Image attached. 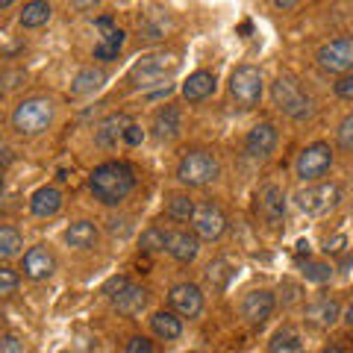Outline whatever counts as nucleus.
<instances>
[{"instance_id":"nucleus-11","label":"nucleus","mask_w":353,"mask_h":353,"mask_svg":"<svg viewBox=\"0 0 353 353\" xmlns=\"http://www.w3.org/2000/svg\"><path fill=\"white\" fill-rule=\"evenodd\" d=\"M274 309H277V297H274V292L256 289V292L245 294V301H241V318H245L250 327H262L274 315Z\"/></svg>"},{"instance_id":"nucleus-13","label":"nucleus","mask_w":353,"mask_h":353,"mask_svg":"<svg viewBox=\"0 0 353 353\" xmlns=\"http://www.w3.org/2000/svg\"><path fill=\"white\" fill-rule=\"evenodd\" d=\"M97 27L103 30V36H101V41L94 44V59H101V62H112V59H118V50L124 48V30H118L115 24H112V18H101L97 21Z\"/></svg>"},{"instance_id":"nucleus-36","label":"nucleus","mask_w":353,"mask_h":353,"mask_svg":"<svg viewBox=\"0 0 353 353\" xmlns=\"http://www.w3.org/2000/svg\"><path fill=\"white\" fill-rule=\"evenodd\" d=\"M124 353H153V341L148 336H132L127 341V350Z\"/></svg>"},{"instance_id":"nucleus-5","label":"nucleus","mask_w":353,"mask_h":353,"mask_svg":"<svg viewBox=\"0 0 353 353\" xmlns=\"http://www.w3.org/2000/svg\"><path fill=\"white\" fill-rule=\"evenodd\" d=\"M271 97L280 112L294 121H303L312 115V101H309V94L303 92L294 77H280V80L271 85Z\"/></svg>"},{"instance_id":"nucleus-34","label":"nucleus","mask_w":353,"mask_h":353,"mask_svg":"<svg viewBox=\"0 0 353 353\" xmlns=\"http://www.w3.org/2000/svg\"><path fill=\"white\" fill-rule=\"evenodd\" d=\"M336 139H339V148H341V150L353 153V112L341 118V124H339Z\"/></svg>"},{"instance_id":"nucleus-8","label":"nucleus","mask_w":353,"mask_h":353,"mask_svg":"<svg viewBox=\"0 0 353 353\" xmlns=\"http://www.w3.org/2000/svg\"><path fill=\"white\" fill-rule=\"evenodd\" d=\"M318 65L330 74H350L353 71V36H339L318 50Z\"/></svg>"},{"instance_id":"nucleus-45","label":"nucleus","mask_w":353,"mask_h":353,"mask_svg":"<svg viewBox=\"0 0 353 353\" xmlns=\"http://www.w3.org/2000/svg\"><path fill=\"white\" fill-rule=\"evenodd\" d=\"M12 3H15V0H0V12H3V9H9Z\"/></svg>"},{"instance_id":"nucleus-46","label":"nucleus","mask_w":353,"mask_h":353,"mask_svg":"<svg viewBox=\"0 0 353 353\" xmlns=\"http://www.w3.org/2000/svg\"><path fill=\"white\" fill-rule=\"evenodd\" d=\"M345 321L353 327V303H350V309H347V318H345Z\"/></svg>"},{"instance_id":"nucleus-15","label":"nucleus","mask_w":353,"mask_h":353,"mask_svg":"<svg viewBox=\"0 0 353 353\" xmlns=\"http://www.w3.org/2000/svg\"><path fill=\"white\" fill-rule=\"evenodd\" d=\"M245 148L253 159H265V157H271L274 148H277V127L268 124V121H262V124H256L250 132H248V139H245Z\"/></svg>"},{"instance_id":"nucleus-2","label":"nucleus","mask_w":353,"mask_h":353,"mask_svg":"<svg viewBox=\"0 0 353 353\" xmlns=\"http://www.w3.org/2000/svg\"><path fill=\"white\" fill-rule=\"evenodd\" d=\"M53 115H57V106H53L50 97H27L21 101L12 112V127L21 136H39L53 124Z\"/></svg>"},{"instance_id":"nucleus-12","label":"nucleus","mask_w":353,"mask_h":353,"mask_svg":"<svg viewBox=\"0 0 353 353\" xmlns=\"http://www.w3.org/2000/svg\"><path fill=\"white\" fill-rule=\"evenodd\" d=\"M168 303L180 318H197L203 312V292L194 283H176L168 294Z\"/></svg>"},{"instance_id":"nucleus-3","label":"nucleus","mask_w":353,"mask_h":353,"mask_svg":"<svg viewBox=\"0 0 353 353\" xmlns=\"http://www.w3.org/2000/svg\"><path fill=\"white\" fill-rule=\"evenodd\" d=\"M180 59L174 53H148L130 68V85L132 88H153L162 85L176 71Z\"/></svg>"},{"instance_id":"nucleus-42","label":"nucleus","mask_w":353,"mask_h":353,"mask_svg":"<svg viewBox=\"0 0 353 353\" xmlns=\"http://www.w3.org/2000/svg\"><path fill=\"white\" fill-rule=\"evenodd\" d=\"M341 248H345V236H336L333 241H327V253H339Z\"/></svg>"},{"instance_id":"nucleus-18","label":"nucleus","mask_w":353,"mask_h":353,"mask_svg":"<svg viewBox=\"0 0 353 353\" xmlns=\"http://www.w3.org/2000/svg\"><path fill=\"white\" fill-rule=\"evenodd\" d=\"M215 85H218V80H215L212 71H194L189 80L183 83V97L189 103H201L206 97L215 94Z\"/></svg>"},{"instance_id":"nucleus-7","label":"nucleus","mask_w":353,"mask_h":353,"mask_svg":"<svg viewBox=\"0 0 353 353\" xmlns=\"http://www.w3.org/2000/svg\"><path fill=\"white\" fill-rule=\"evenodd\" d=\"M330 165H333V148L327 141H312L309 148L301 150L294 171L301 180H318V176H324L330 171Z\"/></svg>"},{"instance_id":"nucleus-22","label":"nucleus","mask_w":353,"mask_h":353,"mask_svg":"<svg viewBox=\"0 0 353 353\" xmlns=\"http://www.w3.org/2000/svg\"><path fill=\"white\" fill-rule=\"evenodd\" d=\"M180 127H183L180 106H162L157 118H153V132H157V139H162V141H171L180 136Z\"/></svg>"},{"instance_id":"nucleus-14","label":"nucleus","mask_w":353,"mask_h":353,"mask_svg":"<svg viewBox=\"0 0 353 353\" xmlns=\"http://www.w3.org/2000/svg\"><path fill=\"white\" fill-rule=\"evenodd\" d=\"M24 277H30V280H48L53 271H57V256L44 248V245H39V248H30L27 253H24Z\"/></svg>"},{"instance_id":"nucleus-32","label":"nucleus","mask_w":353,"mask_h":353,"mask_svg":"<svg viewBox=\"0 0 353 353\" xmlns=\"http://www.w3.org/2000/svg\"><path fill=\"white\" fill-rule=\"evenodd\" d=\"M141 250H145V253L168 250V233H165L162 227H148L145 233H141Z\"/></svg>"},{"instance_id":"nucleus-19","label":"nucleus","mask_w":353,"mask_h":353,"mask_svg":"<svg viewBox=\"0 0 353 353\" xmlns=\"http://www.w3.org/2000/svg\"><path fill=\"white\" fill-rule=\"evenodd\" d=\"M30 209L36 218H53L62 209V192L57 185H41V189L30 197Z\"/></svg>"},{"instance_id":"nucleus-39","label":"nucleus","mask_w":353,"mask_h":353,"mask_svg":"<svg viewBox=\"0 0 353 353\" xmlns=\"http://www.w3.org/2000/svg\"><path fill=\"white\" fill-rule=\"evenodd\" d=\"M127 283H130L127 277H112V280H109V283L103 285V294L109 297V301H112V297H115V294H121V292H124V289H127Z\"/></svg>"},{"instance_id":"nucleus-40","label":"nucleus","mask_w":353,"mask_h":353,"mask_svg":"<svg viewBox=\"0 0 353 353\" xmlns=\"http://www.w3.org/2000/svg\"><path fill=\"white\" fill-rule=\"evenodd\" d=\"M141 139H145V132H141V127H139V124H130V127H127V132H124V141H127V145L136 148V145H141Z\"/></svg>"},{"instance_id":"nucleus-33","label":"nucleus","mask_w":353,"mask_h":353,"mask_svg":"<svg viewBox=\"0 0 353 353\" xmlns=\"http://www.w3.org/2000/svg\"><path fill=\"white\" fill-rule=\"evenodd\" d=\"M301 268H303V277L309 283H327L330 277H333V268H330L327 262H318V259H306Z\"/></svg>"},{"instance_id":"nucleus-26","label":"nucleus","mask_w":353,"mask_h":353,"mask_svg":"<svg viewBox=\"0 0 353 353\" xmlns=\"http://www.w3.org/2000/svg\"><path fill=\"white\" fill-rule=\"evenodd\" d=\"M150 330H153V336L162 339V341H174V339H180L183 336V321L176 318V312H157L150 318Z\"/></svg>"},{"instance_id":"nucleus-31","label":"nucleus","mask_w":353,"mask_h":353,"mask_svg":"<svg viewBox=\"0 0 353 353\" xmlns=\"http://www.w3.org/2000/svg\"><path fill=\"white\" fill-rule=\"evenodd\" d=\"M206 280L215 285V289H227L230 280H233V265L227 259H212L206 265Z\"/></svg>"},{"instance_id":"nucleus-4","label":"nucleus","mask_w":353,"mask_h":353,"mask_svg":"<svg viewBox=\"0 0 353 353\" xmlns=\"http://www.w3.org/2000/svg\"><path fill=\"white\" fill-rule=\"evenodd\" d=\"M221 174V162L209 150H189L176 165V180L189 189H201V185L215 183Z\"/></svg>"},{"instance_id":"nucleus-48","label":"nucleus","mask_w":353,"mask_h":353,"mask_svg":"<svg viewBox=\"0 0 353 353\" xmlns=\"http://www.w3.org/2000/svg\"><path fill=\"white\" fill-rule=\"evenodd\" d=\"M0 194H3V171H0Z\"/></svg>"},{"instance_id":"nucleus-23","label":"nucleus","mask_w":353,"mask_h":353,"mask_svg":"<svg viewBox=\"0 0 353 353\" xmlns=\"http://www.w3.org/2000/svg\"><path fill=\"white\" fill-rule=\"evenodd\" d=\"M112 306L118 309L121 315H139L141 309L148 306V289H141V285L127 283V289L112 297Z\"/></svg>"},{"instance_id":"nucleus-6","label":"nucleus","mask_w":353,"mask_h":353,"mask_svg":"<svg viewBox=\"0 0 353 353\" xmlns=\"http://www.w3.org/2000/svg\"><path fill=\"white\" fill-rule=\"evenodd\" d=\"M262 92H265L262 74H259V68H253V65H241V68L230 74V97L236 101L239 109L259 106Z\"/></svg>"},{"instance_id":"nucleus-30","label":"nucleus","mask_w":353,"mask_h":353,"mask_svg":"<svg viewBox=\"0 0 353 353\" xmlns=\"http://www.w3.org/2000/svg\"><path fill=\"white\" fill-rule=\"evenodd\" d=\"M21 248H24V239H21L18 230L15 227H0V262L18 256Z\"/></svg>"},{"instance_id":"nucleus-20","label":"nucleus","mask_w":353,"mask_h":353,"mask_svg":"<svg viewBox=\"0 0 353 353\" xmlns=\"http://www.w3.org/2000/svg\"><path fill=\"white\" fill-rule=\"evenodd\" d=\"M306 321L312 324V327H333L339 321V301L336 297H318L315 303H309L306 306Z\"/></svg>"},{"instance_id":"nucleus-47","label":"nucleus","mask_w":353,"mask_h":353,"mask_svg":"<svg viewBox=\"0 0 353 353\" xmlns=\"http://www.w3.org/2000/svg\"><path fill=\"white\" fill-rule=\"evenodd\" d=\"M321 353H345L341 347H327V350H321Z\"/></svg>"},{"instance_id":"nucleus-43","label":"nucleus","mask_w":353,"mask_h":353,"mask_svg":"<svg viewBox=\"0 0 353 353\" xmlns=\"http://www.w3.org/2000/svg\"><path fill=\"white\" fill-rule=\"evenodd\" d=\"M74 9H92L94 3H101V0H68Z\"/></svg>"},{"instance_id":"nucleus-44","label":"nucleus","mask_w":353,"mask_h":353,"mask_svg":"<svg viewBox=\"0 0 353 353\" xmlns=\"http://www.w3.org/2000/svg\"><path fill=\"white\" fill-rule=\"evenodd\" d=\"M9 162H12V150H9V148H0V168H6Z\"/></svg>"},{"instance_id":"nucleus-1","label":"nucleus","mask_w":353,"mask_h":353,"mask_svg":"<svg viewBox=\"0 0 353 353\" xmlns=\"http://www.w3.org/2000/svg\"><path fill=\"white\" fill-rule=\"evenodd\" d=\"M88 189H92V194L103 206H118L121 201H127L132 189H136V171L121 159L103 162L92 171V176H88Z\"/></svg>"},{"instance_id":"nucleus-35","label":"nucleus","mask_w":353,"mask_h":353,"mask_svg":"<svg viewBox=\"0 0 353 353\" xmlns=\"http://www.w3.org/2000/svg\"><path fill=\"white\" fill-rule=\"evenodd\" d=\"M15 289H18V274L6 268V265H0V297L15 294Z\"/></svg>"},{"instance_id":"nucleus-21","label":"nucleus","mask_w":353,"mask_h":353,"mask_svg":"<svg viewBox=\"0 0 353 353\" xmlns=\"http://www.w3.org/2000/svg\"><path fill=\"white\" fill-rule=\"evenodd\" d=\"M130 124H132V121L127 115H109V118L101 121V127H97L94 141L101 148H115L118 139H124V132H127Z\"/></svg>"},{"instance_id":"nucleus-27","label":"nucleus","mask_w":353,"mask_h":353,"mask_svg":"<svg viewBox=\"0 0 353 353\" xmlns=\"http://www.w3.org/2000/svg\"><path fill=\"white\" fill-rule=\"evenodd\" d=\"M103 83H106V74H103L101 68H83L80 74L74 77V83H71V94H74V97L94 94Z\"/></svg>"},{"instance_id":"nucleus-41","label":"nucleus","mask_w":353,"mask_h":353,"mask_svg":"<svg viewBox=\"0 0 353 353\" xmlns=\"http://www.w3.org/2000/svg\"><path fill=\"white\" fill-rule=\"evenodd\" d=\"M271 3L277 6V9H283V12H292V9H297L303 0H271Z\"/></svg>"},{"instance_id":"nucleus-17","label":"nucleus","mask_w":353,"mask_h":353,"mask_svg":"<svg viewBox=\"0 0 353 353\" xmlns=\"http://www.w3.org/2000/svg\"><path fill=\"white\" fill-rule=\"evenodd\" d=\"M197 250H201V239H197L194 233H189V230H176V233H168V253H171L176 262H183V265L194 262Z\"/></svg>"},{"instance_id":"nucleus-24","label":"nucleus","mask_w":353,"mask_h":353,"mask_svg":"<svg viewBox=\"0 0 353 353\" xmlns=\"http://www.w3.org/2000/svg\"><path fill=\"white\" fill-rule=\"evenodd\" d=\"M97 239H101V233H97V227L92 224V221H77V224H71L68 230H65V241L77 250L94 248Z\"/></svg>"},{"instance_id":"nucleus-28","label":"nucleus","mask_w":353,"mask_h":353,"mask_svg":"<svg viewBox=\"0 0 353 353\" xmlns=\"http://www.w3.org/2000/svg\"><path fill=\"white\" fill-rule=\"evenodd\" d=\"M268 353H303V339L294 327H283L268 341Z\"/></svg>"},{"instance_id":"nucleus-16","label":"nucleus","mask_w":353,"mask_h":353,"mask_svg":"<svg viewBox=\"0 0 353 353\" xmlns=\"http://www.w3.org/2000/svg\"><path fill=\"white\" fill-rule=\"evenodd\" d=\"M256 206H259V215L268 221L271 227H277L280 221L285 218V194L277 189V185H262L259 197H256Z\"/></svg>"},{"instance_id":"nucleus-37","label":"nucleus","mask_w":353,"mask_h":353,"mask_svg":"<svg viewBox=\"0 0 353 353\" xmlns=\"http://www.w3.org/2000/svg\"><path fill=\"white\" fill-rule=\"evenodd\" d=\"M0 353H24V341L18 336H0Z\"/></svg>"},{"instance_id":"nucleus-38","label":"nucleus","mask_w":353,"mask_h":353,"mask_svg":"<svg viewBox=\"0 0 353 353\" xmlns=\"http://www.w3.org/2000/svg\"><path fill=\"white\" fill-rule=\"evenodd\" d=\"M336 94L341 97V101H353V74H345L336 83Z\"/></svg>"},{"instance_id":"nucleus-29","label":"nucleus","mask_w":353,"mask_h":353,"mask_svg":"<svg viewBox=\"0 0 353 353\" xmlns=\"http://www.w3.org/2000/svg\"><path fill=\"white\" fill-rule=\"evenodd\" d=\"M165 215L171 221H192L194 215V201L189 194H171L168 197V206H165Z\"/></svg>"},{"instance_id":"nucleus-10","label":"nucleus","mask_w":353,"mask_h":353,"mask_svg":"<svg viewBox=\"0 0 353 353\" xmlns=\"http://www.w3.org/2000/svg\"><path fill=\"white\" fill-rule=\"evenodd\" d=\"M192 227H194L197 239L218 241L221 236L227 233V215L221 212V206H215V203H201V206H194Z\"/></svg>"},{"instance_id":"nucleus-25","label":"nucleus","mask_w":353,"mask_h":353,"mask_svg":"<svg viewBox=\"0 0 353 353\" xmlns=\"http://www.w3.org/2000/svg\"><path fill=\"white\" fill-rule=\"evenodd\" d=\"M50 15H53V6L48 3V0H30V3L21 9L18 21H21L24 30H39V27L48 24Z\"/></svg>"},{"instance_id":"nucleus-9","label":"nucleus","mask_w":353,"mask_h":353,"mask_svg":"<svg viewBox=\"0 0 353 353\" xmlns=\"http://www.w3.org/2000/svg\"><path fill=\"white\" fill-rule=\"evenodd\" d=\"M339 197H341V192L336 183H318L297 194V206H301L306 215H327L330 209L339 206Z\"/></svg>"}]
</instances>
